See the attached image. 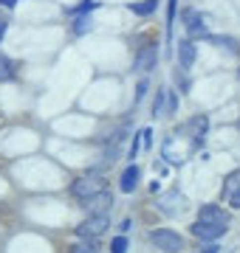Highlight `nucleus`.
<instances>
[{
    "label": "nucleus",
    "instance_id": "nucleus-1",
    "mask_svg": "<svg viewBox=\"0 0 240 253\" xmlns=\"http://www.w3.org/2000/svg\"><path fill=\"white\" fill-rule=\"evenodd\" d=\"M71 191H74V197H79L85 203L88 197L99 194V191H105V180H102L99 172H88L85 177H76L74 186H71Z\"/></svg>",
    "mask_w": 240,
    "mask_h": 253
},
{
    "label": "nucleus",
    "instance_id": "nucleus-2",
    "mask_svg": "<svg viewBox=\"0 0 240 253\" xmlns=\"http://www.w3.org/2000/svg\"><path fill=\"white\" fill-rule=\"evenodd\" d=\"M108 225H111V214H93V217L88 214V219L76 225V236L79 239H96L108 231Z\"/></svg>",
    "mask_w": 240,
    "mask_h": 253
},
{
    "label": "nucleus",
    "instance_id": "nucleus-3",
    "mask_svg": "<svg viewBox=\"0 0 240 253\" xmlns=\"http://www.w3.org/2000/svg\"><path fill=\"white\" fill-rule=\"evenodd\" d=\"M150 242L156 245L158 251H164V253H178L181 248H184L181 234L170 231V228H156V231H150Z\"/></svg>",
    "mask_w": 240,
    "mask_h": 253
},
{
    "label": "nucleus",
    "instance_id": "nucleus-4",
    "mask_svg": "<svg viewBox=\"0 0 240 253\" xmlns=\"http://www.w3.org/2000/svg\"><path fill=\"white\" fill-rule=\"evenodd\" d=\"M156 62H158V48H156V42L141 45L139 54H136V71H139V73H147V71H153V68H156Z\"/></svg>",
    "mask_w": 240,
    "mask_h": 253
},
{
    "label": "nucleus",
    "instance_id": "nucleus-5",
    "mask_svg": "<svg viewBox=\"0 0 240 253\" xmlns=\"http://www.w3.org/2000/svg\"><path fill=\"white\" fill-rule=\"evenodd\" d=\"M85 208H88V214H111V208H113V197H111V191H99V194H93V197H88L82 203Z\"/></svg>",
    "mask_w": 240,
    "mask_h": 253
},
{
    "label": "nucleus",
    "instance_id": "nucleus-6",
    "mask_svg": "<svg viewBox=\"0 0 240 253\" xmlns=\"http://www.w3.org/2000/svg\"><path fill=\"white\" fill-rule=\"evenodd\" d=\"M229 231V225H215V222H192V234L198 236V239H206V242H212V239H218V236H223Z\"/></svg>",
    "mask_w": 240,
    "mask_h": 253
},
{
    "label": "nucleus",
    "instance_id": "nucleus-7",
    "mask_svg": "<svg viewBox=\"0 0 240 253\" xmlns=\"http://www.w3.org/2000/svg\"><path fill=\"white\" fill-rule=\"evenodd\" d=\"M198 219L201 222H215V225H229V214L221 206H203L198 211Z\"/></svg>",
    "mask_w": 240,
    "mask_h": 253
},
{
    "label": "nucleus",
    "instance_id": "nucleus-8",
    "mask_svg": "<svg viewBox=\"0 0 240 253\" xmlns=\"http://www.w3.org/2000/svg\"><path fill=\"white\" fill-rule=\"evenodd\" d=\"M178 65H181L184 71H189L195 65V42L192 40H181V42H178Z\"/></svg>",
    "mask_w": 240,
    "mask_h": 253
},
{
    "label": "nucleus",
    "instance_id": "nucleus-9",
    "mask_svg": "<svg viewBox=\"0 0 240 253\" xmlns=\"http://www.w3.org/2000/svg\"><path fill=\"white\" fill-rule=\"evenodd\" d=\"M184 26L189 28V34L192 37H206V28H203V17L198 14V11H192V9H186L184 11Z\"/></svg>",
    "mask_w": 240,
    "mask_h": 253
},
{
    "label": "nucleus",
    "instance_id": "nucleus-10",
    "mask_svg": "<svg viewBox=\"0 0 240 253\" xmlns=\"http://www.w3.org/2000/svg\"><path fill=\"white\" fill-rule=\"evenodd\" d=\"M136 183H139V166L133 163V166H127L124 172H121V191H133L136 189Z\"/></svg>",
    "mask_w": 240,
    "mask_h": 253
},
{
    "label": "nucleus",
    "instance_id": "nucleus-11",
    "mask_svg": "<svg viewBox=\"0 0 240 253\" xmlns=\"http://www.w3.org/2000/svg\"><path fill=\"white\" fill-rule=\"evenodd\" d=\"M158 6V0H141V3H130V11L133 14H139V17H147V14H153Z\"/></svg>",
    "mask_w": 240,
    "mask_h": 253
},
{
    "label": "nucleus",
    "instance_id": "nucleus-12",
    "mask_svg": "<svg viewBox=\"0 0 240 253\" xmlns=\"http://www.w3.org/2000/svg\"><path fill=\"white\" fill-rule=\"evenodd\" d=\"M9 79H14V62L9 56L0 54V82H9Z\"/></svg>",
    "mask_w": 240,
    "mask_h": 253
},
{
    "label": "nucleus",
    "instance_id": "nucleus-13",
    "mask_svg": "<svg viewBox=\"0 0 240 253\" xmlns=\"http://www.w3.org/2000/svg\"><path fill=\"white\" fill-rule=\"evenodd\" d=\"M206 126H209V118L206 116H195L189 124H186V129H192V135H203L206 132Z\"/></svg>",
    "mask_w": 240,
    "mask_h": 253
},
{
    "label": "nucleus",
    "instance_id": "nucleus-14",
    "mask_svg": "<svg viewBox=\"0 0 240 253\" xmlns=\"http://www.w3.org/2000/svg\"><path fill=\"white\" fill-rule=\"evenodd\" d=\"M238 186H240V172H235V174H229V180H226V186H223V194L232 197V194L238 191Z\"/></svg>",
    "mask_w": 240,
    "mask_h": 253
},
{
    "label": "nucleus",
    "instance_id": "nucleus-15",
    "mask_svg": "<svg viewBox=\"0 0 240 253\" xmlns=\"http://www.w3.org/2000/svg\"><path fill=\"white\" fill-rule=\"evenodd\" d=\"M74 31H76V34H85V31H91V17H76Z\"/></svg>",
    "mask_w": 240,
    "mask_h": 253
},
{
    "label": "nucleus",
    "instance_id": "nucleus-16",
    "mask_svg": "<svg viewBox=\"0 0 240 253\" xmlns=\"http://www.w3.org/2000/svg\"><path fill=\"white\" fill-rule=\"evenodd\" d=\"M124 251H127V239L124 236H116L111 242V253H124Z\"/></svg>",
    "mask_w": 240,
    "mask_h": 253
},
{
    "label": "nucleus",
    "instance_id": "nucleus-17",
    "mask_svg": "<svg viewBox=\"0 0 240 253\" xmlns=\"http://www.w3.org/2000/svg\"><path fill=\"white\" fill-rule=\"evenodd\" d=\"M176 3L178 0H170V9H167V28L173 31V23H176Z\"/></svg>",
    "mask_w": 240,
    "mask_h": 253
},
{
    "label": "nucleus",
    "instance_id": "nucleus-18",
    "mask_svg": "<svg viewBox=\"0 0 240 253\" xmlns=\"http://www.w3.org/2000/svg\"><path fill=\"white\" fill-rule=\"evenodd\" d=\"M71 253H96V248H93V245H74Z\"/></svg>",
    "mask_w": 240,
    "mask_h": 253
},
{
    "label": "nucleus",
    "instance_id": "nucleus-19",
    "mask_svg": "<svg viewBox=\"0 0 240 253\" xmlns=\"http://www.w3.org/2000/svg\"><path fill=\"white\" fill-rule=\"evenodd\" d=\"M232 208H240V189L232 194Z\"/></svg>",
    "mask_w": 240,
    "mask_h": 253
},
{
    "label": "nucleus",
    "instance_id": "nucleus-20",
    "mask_svg": "<svg viewBox=\"0 0 240 253\" xmlns=\"http://www.w3.org/2000/svg\"><path fill=\"white\" fill-rule=\"evenodd\" d=\"M176 110H178V99L170 93V113H176Z\"/></svg>",
    "mask_w": 240,
    "mask_h": 253
},
{
    "label": "nucleus",
    "instance_id": "nucleus-21",
    "mask_svg": "<svg viewBox=\"0 0 240 253\" xmlns=\"http://www.w3.org/2000/svg\"><path fill=\"white\" fill-rule=\"evenodd\" d=\"M144 90H147V82H141V84H139V90H136V99H141V96H144Z\"/></svg>",
    "mask_w": 240,
    "mask_h": 253
},
{
    "label": "nucleus",
    "instance_id": "nucleus-22",
    "mask_svg": "<svg viewBox=\"0 0 240 253\" xmlns=\"http://www.w3.org/2000/svg\"><path fill=\"white\" fill-rule=\"evenodd\" d=\"M0 6H6V9H11V6H17V0H0Z\"/></svg>",
    "mask_w": 240,
    "mask_h": 253
},
{
    "label": "nucleus",
    "instance_id": "nucleus-23",
    "mask_svg": "<svg viewBox=\"0 0 240 253\" xmlns=\"http://www.w3.org/2000/svg\"><path fill=\"white\" fill-rule=\"evenodd\" d=\"M6 28H9V23H6V20H0V40H3V34H6Z\"/></svg>",
    "mask_w": 240,
    "mask_h": 253
},
{
    "label": "nucleus",
    "instance_id": "nucleus-24",
    "mask_svg": "<svg viewBox=\"0 0 240 253\" xmlns=\"http://www.w3.org/2000/svg\"><path fill=\"white\" fill-rule=\"evenodd\" d=\"M206 253H215V248H209V251H206Z\"/></svg>",
    "mask_w": 240,
    "mask_h": 253
}]
</instances>
